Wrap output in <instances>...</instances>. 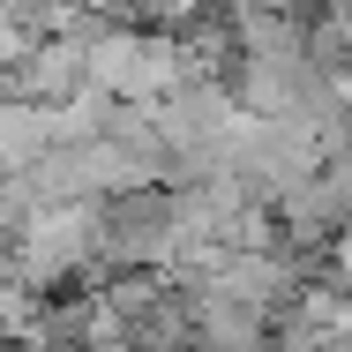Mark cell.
Instances as JSON below:
<instances>
[{"mask_svg":"<svg viewBox=\"0 0 352 352\" xmlns=\"http://www.w3.org/2000/svg\"><path fill=\"white\" fill-rule=\"evenodd\" d=\"M0 82H8L15 98H30V105H60V98H75V90L90 82V45H82L75 30H45Z\"/></svg>","mask_w":352,"mask_h":352,"instance_id":"6da1fadb","label":"cell"}]
</instances>
